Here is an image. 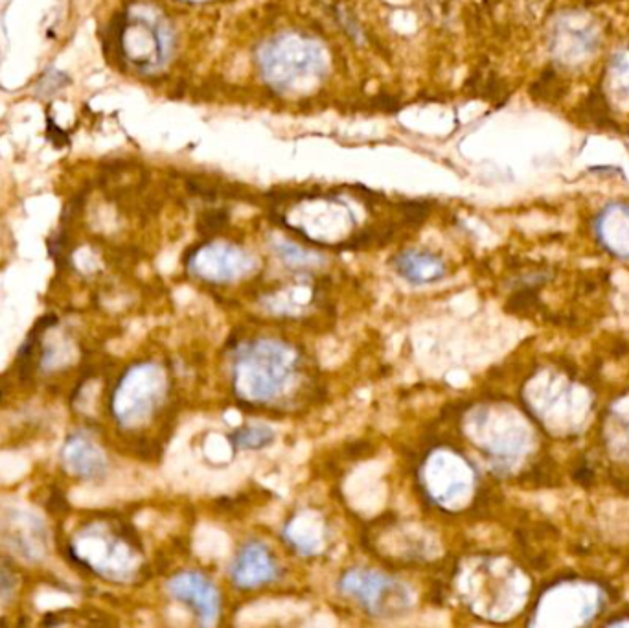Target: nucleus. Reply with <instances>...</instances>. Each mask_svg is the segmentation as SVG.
I'll return each instance as SVG.
<instances>
[{"mask_svg": "<svg viewBox=\"0 0 629 628\" xmlns=\"http://www.w3.org/2000/svg\"><path fill=\"white\" fill-rule=\"evenodd\" d=\"M197 277L210 282H234L254 269V258L229 244H210L195 251L188 260Z\"/></svg>", "mask_w": 629, "mask_h": 628, "instance_id": "obj_5", "label": "nucleus"}, {"mask_svg": "<svg viewBox=\"0 0 629 628\" xmlns=\"http://www.w3.org/2000/svg\"><path fill=\"white\" fill-rule=\"evenodd\" d=\"M238 450H262L275 441V433L265 426H245L230 435Z\"/></svg>", "mask_w": 629, "mask_h": 628, "instance_id": "obj_11", "label": "nucleus"}, {"mask_svg": "<svg viewBox=\"0 0 629 628\" xmlns=\"http://www.w3.org/2000/svg\"><path fill=\"white\" fill-rule=\"evenodd\" d=\"M394 268L401 279L412 286H429L446 277V264L440 256L422 249H409L394 258Z\"/></svg>", "mask_w": 629, "mask_h": 628, "instance_id": "obj_9", "label": "nucleus"}, {"mask_svg": "<svg viewBox=\"0 0 629 628\" xmlns=\"http://www.w3.org/2000/svg\"><path fill=\"white\" fill-rule=\"evenodd\" d=\"M168 592L190 606L203 625H214L219 616V592L199 571H184L168 582Z\"/></svg>", "mask_w": 629, "mask_h": 628, "instance_id": "obj_6", "label": "nucleus"}, {"mask_svg": "<svg viewBox=\"0 0 629 628\" xmlns=\"http://www.w3.org/2000/svg\"><path fill=\"white\" fill-rule=\"evenodd\" d=\"M339 590L352 597L372 616H398L411 606V592L400 581L374 570L346 571Z\"/></svg>", "mask_w": 629, "mask_h": 628, "instance_id": "obj_4", "label": "nucleus"}, {"mask_svg": "<svg viewBox=\"0 0 629 628\" xmlns=\"http://www.w3.org/2000/svg\"><path fill=\"white\" fill-rule=\"evenodd\" d=\"M230 577L236 586L251 590L275 581L278 577L273 553L262 542H249L241 547L240 553L230 566Z\"/></svg>", "mask_w": 629, "mask_h": 628, "instance_id": "obj_8", "label": "nucleus"}, {"mask_svg": "<svg viewBox=\"0 0 629 628\" xmlns=\"http://www.w3.org/2000/svg\"><path fill=\"white\" fill-rule=\"evenodd\" d=\"M70 553L92 573L113 582H127L140 566V553L133 542L111 525L89 524L70 538Z\"/></svg>", "mask_w": 629, "mask_h": 628, "instance_id": "obj_2", "label": "nucleus"}, {"mask_svg": "<svg viewBox=\"0 0 629 628\" xmlns=\"http://www.w3.org/2000/svg\"><path fill=\"white\" fill-rule=\"evenodd\" d=\"M61 463L70 476L80 477L83 481L100 479L107 472V457L102 446L85 431H76L65 441Z\"/></svg>", "mask_w": 629, "mask_h": 628, "instance_id": "obj_7", "label": "nucleus"}, {"mask_svg": "<svg viewBox=\"0 0 629 628\" xmlns=\"http://www.w3.org/2000/svg\"><path fill=\"white\" fill-rule=\"evenodd\" d=\"M12 544L26 559H41L45 553V529L34 518H26L12 527Z\"/></svg>", "mask_w": 629, "mask_h": 628, "instance_id": "obj_10", "label": "nucleus"}, {"mask_svg": "<svg viewBox=\"0 0 629 628\" xmlns=\"http://www.w3.org/2000/svg\"><path fill=\"white\" fill-rule=\"evenodd\" d=\"M298 356L286 343L256 339L238 350L234 361V387L247 402H271L293 384Z\"/></svg>", "mask_w": 629, "mask_h": 628, "instance_id": "obj_1", "label": "nucleus"}, {"mask_svg": "<svg viewBox=\"0 0 629 628\" xmlns=\"http://www.w3.org/2000/svg\"><path fill=\"white\" fill-rule=\"evenodd\" d=\"M166 374L157 363H138L116 385L111 409L116 422L135 430L146 424L166 396Z\"/></svg>", "mask_w": 629, "mask_h": 628, "instance_id": "obj_3", "label": "nucleus"}, {"mask_svg": "<svg viewBox=\"0 0 629 628\" xmlns=\"http://www.w3.org/2000/svg\"><path fill=\"white\" fill-rule=\"evenodd\" d=\"M278 255L284 258L289 266L295 268H306V266H315V255H311L308 251L300 249L297 245L282 244L278 245Z\"/></svg>", "mask_w": 629, "mask_h": 628, "instance_id": "obj_12", "label": "nucleus"}]
</instances>
